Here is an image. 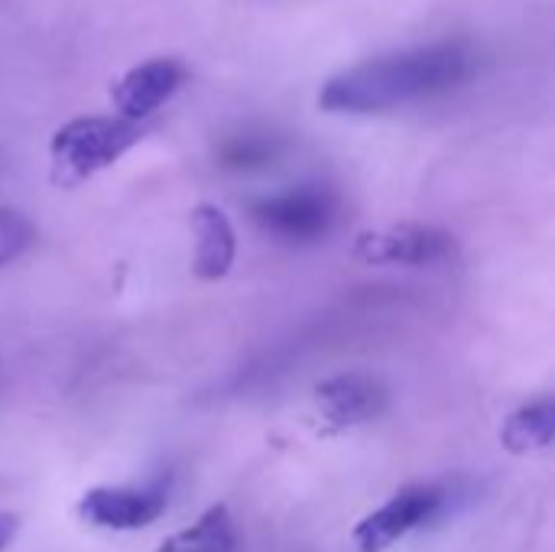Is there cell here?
<instances>
[{
	"label": "cell",
	"instance_id": "13",
	"mask_svg": "<svg viewBox=\"0 0 555 552\" xmlns=\"http://www.w3.org/2000/svg\"><path fill=\"white\" fill-rule=\"evenodd\" d=\"M33 244H36V224L23 211L0 205V267L20 260Z\"/></svg>",
	"mask_w": 555,
	"mask_h": 552
},
{
	"label": "cell",
	"instance_id": "4",
	"mask_svg": "<svg viewBox=\"0 0 555 552\" xmlns=\"http://www.w3.org/2000/svg\"><path fill=\"white\" fill-rule=\"evenodd\" d=\"M449 504V491L442 485H406L390 495L377 511L361 517L351 530V552H387L406 540L410 534L423 530L426 524L439 521Z\"/></svg>",
	"mask_w": 555,
	"mask_h": 552
},
{
	"label": "cell",
	"instance_id": "2",
	"mask_svg": "<svg viewBox=\"0 0 555 552\" xmlns=\"http://www.w3.org/2000/svg\"><path fill=\"white\" fill-rule=\"evenodd\" d=\"M146 127L117 114H85L62 124L49 140V172L59 189L81 185L114 166L143 140Z\"/></svg>",
	"mask_w": 555,
	"mask_h": 552
},
{
	"label": "cell",
	"instance_id": "9",
	"mask_svg": "<svg viewBox=\"0 0 555 552\" xmlns=\"http://www.w3.org/2000/svg\"><path fill=\"white\" fill-rule=\"evenodd\" d=\"M192 234H195L192 273L202 283L224 280L237 257V234L231 218L218 205H198L192 211Z\"/></svg>",
	"mask_w": 555,
	"mask_h": 552
},
{
	"label": "cell",
	"instance_id": "12",
	"mask_svg": "<svg viewBox=\"0 0 555 552\" xmlns=\"http://www.w3.org/2000/svg\"><path fill=\"white\" fill-rule=\"evenodd\" d=\"M280 150H283V143H280L276 133H254L250 130V133L231 137L221 146L218 159L228 169H263V166H270L280 156Z\"/></svg>",
	"mask_w": 555,
	"mask_h": 552
},
{
	"label": "cell",
	"instance_id": "7",
	"mask_svg": "<svg viewBox=\"0 0 555 552\" xmlns=\"http://www.w3.org/2000/svg\"><path fill=\"white\" fill-rule=\"evenodd\" d=\"M390 403V390L367 371H345L315 387V407L332 429H354L374 423Z\"/></svg>",
	"mask_w": 555,
	"mask_h": 552
},
{
	"label": "cell",
	"instance_id": "5",
	"mask_svg": "<svg viewBox=\"0 0 555 552\" xmlns=\"http://www.w3.org/2000/svg\"><path fill=\"white\" fill-rule=\"evenodd\" d=\"M169 491L163 482L153 485H98L81 495L78 517L94 530L130 534L143 530L166 514Z\"/></svg>",
	"mask_w": 555,
	"mask_h": 552
},
{
	"label": "cell",
	"instance_id": "10",
	"mask_svg": "<svg viewBox=\"0 0 555 552\" xmlns=\"http://www.w3.org/2000/svg\"><path fill=\"white\" fill-rule=\"evenodd\" d=\"M501 442L514 455H533L546 452L555 442V400L540 397L533 403H524L514 410L501 426Z\"/></svg>",
	"mask_w": 555,
	"mask_h": 552
},
{
	"label": "cell",
	"instance_id": "1",
	"mask_svg": "<svg viewBox=\"0 0 555 552\" xmlns=\"http://www.w3.org/2000/svg\"><path fill=\"white\" fill-rule=\"evenodd\" d=\"M475 75V55L462 42H429L358 62L332 75L319 91L328 114H387L465 85Z\"/></svg>",
	"mask_w": 555,
	"mask_h": 552
},
{
	"label": "cell",
	"instance_id": "8",
	"mask_svg": "<svg viewBox=\"0 0 555 552\" xmlns=\"http://www.w3.org/2000/svg\"><path fill=\"white\" fill-rule=\"evenodd\" d=\"M185 78H189V68L172 55H159V59H146L133 65L111 91L117 117L146 124L185 85Z\"/></svg>",
	"mask_w": 555,
	"mask_h": 552
},
{
	"label": "cell",
	"instance_id": "14",
	"mask_svg": "<svg viewBox=\"0 0 555 552\" xmlns=\"http://www.w3.org/2000/svg\"><path fill=\"white\" fill-rule=\"evenodd\" d=\"M16 534H20V517L10 514V511H0V552L13 547Z\"/></svg>",
	"mask_w": 555,
	"mask_h": 552
},
{
	"label": "cell",
	"instance_id": "3",
	"mask_svg": "<svg viewBox=\"0 0 555 552\" xmlns=\"http://www.w3.org/2000/svg\"><path fill=\"white\" fill-rule=\"evenodd\" d=\"M254 224L283 244H315L338 221V198L328 185L302 182L250 205Z\"/></svg>",
	"mask_w": 555,
	"mask_h": 552
},
{
	"label": "cell",
	"instance_id": "6",
	"mask_svg": "<svg viewBox=\"0 0 555 552\" xmlns=\"http://www.w3.org/2000/svg\"><path fill=\"white\" fill-rule=\"evenodd\" d=\"M455 254L449 231L433 224H390L380 231H364L354 241V257L371 267H433Z\"/></svg>",
	"mask_w": 555,
	"mask_h": 552
},
{
	"label": "cell",
	"instance_id": "11",
	"mask_svg": "<svg viewBox=\"0 0 555 552\" xmlns=\"http://www.w3.org/2000/svg\"><path fill=\"white\" fill-rule=\"evenodd\" d=\"M156 552H241V540L231 511L224 504H215L195 524L166 537Z\"/></svg>",
	"mask_w": 555,
	"mask_h": 552
}]
</instances>
